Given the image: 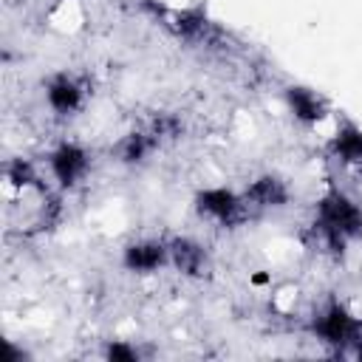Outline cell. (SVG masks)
Segmentation results:
<instances>
[{
	"mask_svg": "<svg viewBox=\"0 0 362 362\" xmlns=\"http://www.w3.org/2000/svg\"><path fill=\"white\" fill-rule=\"evenodd\" d=\"M320 218H322V232L328 235L331 246H339L345 235H356L362 232V212L345 198V195H328L320 206Z\"/></svg>",
	"mask_w": 362,
	"mask_h": 362,
	"instance_id": "6da1fadb",
	"label": "cell"
},
{
	"mask_svg": "<svg viewBox=\"0 0 362 362\" xmlns=\"http://www.w3.org/2000/svg\"><path fill=\"white\" fill-rule=\"evenodd\" d=\"M198 209L218 218V221H238L240 218V201L226 189H206L198 195Z\"/></svg>",
	"mask_w": 362,
	"mask_h": 362,
	"instance_id": "7a4b0ae2",
	"label": "cell"
},
{
	"mask_svg": "<svg viewBox=\"0 0 362 362\" xmlns=\"http://www.w3.org/2000/svg\"><path fill=\"white\" fill-rule=\"evenodd\" d=\"M51 167H54V175H57L65 187H71V184L85 173L88 161H85V153H82L79 147H74V144H62V147L51 156Z\"/></svg>",
	"mask_w": 362,
	"mask_h": 362,
	"instance_id": "3957f363",
	"label": "cell"
},
{
	"mask_svg": "<svg viewBox=\"0 0 362 362\" xmlns=\"http://www.w3.org/2000/svg\"><path fill=\"white\" fill-rule=\"evenodd\" d=\"M286 198H288L286 184L274 175H263L246 189V201H252L255 206H283Z\"/></svg>",
	"mask_w": 362,
	"mask_h": 362,
	"instance_id": "277c9868",
	"label": "cell"
},
{
	"mask_svg": "<svg viewBox=\"0 0 362 362\" xmlns=\"http://www.w3.org/2000/svg\"><path fill=\"white\" fill-rule=\"evenodd\" d=\"M167 255L170 249H164L161 243H136L124 252V266L136 272H150V269H158L167 260Z\"/></svg>",
	"mask_w": 362,
	"mask_h": 362,
	"instance_id": "5b68a950",
	"label": "cell"
},
{
	"mask_svg": "<svg viewBox=\"0 0 362 362\" xmlns=\"http://www.w3.org/2000/svg\"><path fill=\"white\" fill-rule=\"evenodd\" d=\"M170 260H173L184 274H201V269H204V263H206L201 246L192 243V240H184V238L170 243Z\"/></svg>",
	"mask_w": 362,
	"mask_h": 362,
	"instance_id": "8992f818",
	"label": "cell"
},
{
	"mask_svg": "<svg viewBox=\"0 0 362 362\" xmlns=\"http://www.w3.org/2000/svg\"><path fill=\"white\" fill-rule=\"evenodd\" d=\"M79 96H82L79 85H76L74 79H68V76H59V79H54V82L48 85V102H51V107L59 110V113L74 110V107L79 105Z\"/></svg>",
	"mask_w": 362,
	"mask_h": 362,
	"instance_id": "52a82bcc",
	"label": "cell"
},
{
	"mask_svg": "<svg viewBox=\"0 0 362 362\" xmlns=\"http://www.w3.org/2000/svg\"><path fill=\"white\" fill-rule=\"evenodd\" d=\"M337 153L348 161H362V130H356L354 124H345L334 141Z\"/></svg>",
	"mask_w": 362,
	"mask_h": 362,
	"instance_id": "ba28073f",
	"label": "cell"
},
{
	"mask_svg": "<svg viewBox=\"0 0 362 362\" xmlns=\"http://www.w3.org/2000/svg\"><path fill=\"white\" fill-rule=\"evenodd\" d=\"M288 102H291V107H294V113H297L300 119H317V116L322 113L320 99H317L314 93H308L305 88H291V90H288Z\"/></svg>",
	"mask_w": 362,
	"mask_h": 362,
	"instance_id": "9c48e42d",
	"label": "cell"
},
{
	"mask_svg": "<svg viewBox=\"0 0 362 362\" xmlns=\"http://www.w3.org/2000/svg\"><path fill=\"white\" fill-rule=\"evenodd\" d=\"M147 150H150L147 136L133 133V136H127V139H124V144H122V161H139V158H144V153H147Z\"/></svg>",
	"mask_w": 362,
	"mask_h": 362,
	"instance_id": "30bf717a",
	"label": "cell"
},
{
	"mask_svg": "<svg viewBox=\"0 0 362 362\" xmlns=\"http://www.w3.org/2000/svg\"><path fill=\"white\" fill-rule=\"evenodd\" d=\"M175 20H178V31H181V34H187V37L201 34V31L206 28V23H204V14H201V11H181Z\"/></svg>",
	"mask_w": 362,
	"mask_h": 362,
	"instance_id": "8fae6325",
	"label": "cell"
},
{
	"mask_svg": "<svg viewBox=\"0 0 362 362\" xmlns=\"http://www.w3.org/2000/svg\"><path fill=\"white\" fill-rule=\"evenodd\" d=\"M8 181H14V184H31L34 181V173H31V167L25 161H11L8 164Z\"/></svg>",
	"mask_w": 362,
	"mask_h": 362,
	"instance_id": "7c38bea8",
	"label": "cell"
},
{
	"mask_svg": "<svg viewBox=\"0 0 362 362\" xmlns=\"http://www.w3.org/2000/svg\"><path fill=\"white\" fill-rule=\"evenodd\" d=\"M107 356H110V359H127V362H130V359H136L139 354H136L133 348H124V345H110V348H107Z\"/></svg>",
	"mask_w": 362,
	"mask_h": 362,
	"instance_id": "4fadbf2b",
	"label": "cell"
}]
</instances>
